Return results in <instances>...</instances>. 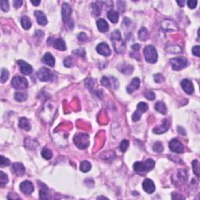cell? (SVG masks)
<instances>
[{
    "label": "cell",
    "instance_id": "1",
    "mask_svg": "<svg viewBox=\"0 0 200 200\" xmlns=\"http://www.w3.org/2000/svg\"><path fill=\"white\" fill-rule=\"evenodd\" d=\"M111 40L113 42V45H114L116 53H122L126 47V45H125L124 41L121 38V34L120 31L115 30L111 34Z\"/></svg>",
    "mask_w": 200,
    "mask_h": 200
},
{
    "label": "cell",
    "instance_id": "2",
    "mask_svg": "<svg viewBox=\"0 0 200 200\" xmlns=\"http://www.w3.org/2000/svg\"><path fill=\"white\" fill-rule=\"evenodd\" d=\"M144 56H145V60L148 63H155L158 60V54H157V51L155 49V48L152 45H147L145 46L144 50Z\"/></svg>",
    "mask_w": 200,
    "mask_h": 200
},
{
    "label": "cell",
    "instance_id": "3",
    "mask_svg": "<svg viewBox=\"0 0 200 200\" xmlns=\"http://www.w3.org/2000/svg\"><path fill=\"white\" fill-rule=\"evenodd\" d=\"M89 136L88 134L81 133L75 135L74 138V142L75 145L81 149H84L89 145V141H88Z\"/></svg>",
    "mask_w": 200,
    "mask_h": 200
},
{
    "label": "cell",
    "instance_id": "4",
    "mask_svg": "<svg viewBox=\"0 0 200 200\" xmlns=\"http://www.w3.org/2000/svg\"><path fill=\"white\" fill-rule=\"evenodd\" d=\"M172 69L174 71H181L182 69L185 68L188 65V61L184 57H175L171 59L170 60Z\"/></svg>",
    "mask_w": 200,
    "mask_h": 200
},
{
    "label": "cell",
    "instance_id": "5",
    "mask_svg": "<svg viewBox=\"0 0 200 200\" xmlns=\"http://www.w3.org/2000/svg\"><path fill=\"white\" fill-rule=\"evenodd\" d=\"M11 83H12L13 87L16 89H24L28 87V82L24 77H13Z\"/></svg>",
    "mask_w": 200,
    "mask_h": 200
},
{
    "label": "cell",
    "instance_id": "6",
    "mask_svg": "<svg viewBox=\"0 0 200 200\" xmlns=\"http://www.w3.org/2000/svg\"><path fill=\"white\" fill-rule=\"evenodd\" d=\"M37 77L41 82H49L52 79L53 74L49 69L42 67L37 72Z\"/></svg>",
    "mask_w": 200,
    "mask_h": 200
},
{
    "label": "cell",
    "instance_id": "7",
    "mask_svg": "<svg viewBox=\"0 0 200 200\" xmlns=\"http://www.w3.org/2000/svg\"><path fill=\"white\" fill-rule=\"evenodd\" d=\"M169 147H170V149L174 153H179V154L184 153V145H182V142L177 138L171 140L169 143Z\"/></svg>",
    "mask_w": 200,
    "mask_h": 200
},
{
    "label": "cell",
    "instance_id": "8",
    "mask_svg": "<svg viewBox=\"0 0 200 200\" xmlns=\"http://www.w3.org/2000/svg\"><path fill=\"white\" fill-rule=\"evenodd\" d=\"M20 189L26 195H30L34 192V185L30 181H24L20 184Z\"/></svg>",
    "mask_w": 200,
    "mask_h": 200
},
{
    "label": "cell",
    "instance_id": "9",
    "mask_svg": "<svg viewBox=\"0 0 200 200\" xmlns=\"http://www.w3.org/2000/svg\"><path fill=\"white\" fill-rule=\"evenodd\" d=\"M17 63H18L19 66H20L21 72L22 74H24V75H30L32 74L33 69H32V66L30 65L29 63H27L25 61L22 60H20L17 61Z\"/></svg>",
    "mask_w": 200,
    "mask_h": 200
},
{
    "label": "cell",
    "instance_id": "10",
    "mask_svg": "<svg viewBox=\"0 0 200 200\" xmlns=\"http://www.w3.org/2000/svg\"><path fill=\"white\" fill-rule=\"evenodd\" d=\"M72 9L68 3H63L62 5V19L64 22H67L71 19Z\"/></svg>",
    "mask_w": 200,
    "mask_h": 200
},
{
    "label": "cell",
    "instance_id": "11",
    "mask_svg": "<svg viewBox=\"0 0 200 200\" xmlns=\"http://www.w3.org/2000/svg\"><path fill=\"white\" fill-rule=\"evenodd\" d=\"M96 51L99 54L104 56H109L111 54L110 48L105 42H102L99 44L96 47Z\"/></svg>",
    "mask_w": 200,
    "mask_h": 200
},
{
    "label": "cell",
    "instance_id": "12",
    "mask_svg": "<svg viewBox=\"0 0 200 200\" xmlns=\"http://www.w3.org/2000/svg\"><path fill=\"white\" fill-rule=\"evenodd\" d=\"M142 188H143V190L149 194H152L155 192V190L154 182L150 179H145L144 182H142Z\"/></svg>",
    "mask_w": 200,
    "mask_h": 200
},
{
    "label": "cell",
    "instance_id": "13",
    "mask_svg": "<svg viewBox=\"0 0 200 200\" xmlns=\"http://www.w3.org/2000/svg\"><path fill=\"white\" fill-rule=\"evenodd\" d=\"M11 171L17 176H23L25 173V167L21 163H14L12 165Z\"/></svg>",
    "mask_w": 200,
    "mask_h": 200
},
{
    "label": "cell",
    "instance_id": "14",
    "mask_svg": "<svg viewBox=\"0 0 200 200\" xmlns=\"http://www.w3.org/2000/svg\"><path fill=\"white\" fill-rule=\"evenodd\" d=\"M169 128H170V122H169L168 120L165 119L163 122V124L159 125L158 127H155L153 129V133L157 134H163V133L167 132Z\"/></svg>",
    "mask_w": 200,
    "mask_h": 200
},
{
    "label": "cell",
    "instance_id": "15",
    "mask_svg": "<svg viewBox=\"0 0 200 200\" xmlns=\"http://www.w3.org/2000/svg\"><path fill=\"white\" fill-rule=\"evenodd\" d=\"M181 85H182V89L184 90V92L188 95H192V93L194 92V86H193V84L190 80H182V82H181Z\"/></svg>",
    "mask_w": 200,
    "mask_h": 200
},
{
    "label": "cell",
    "instance_id": "16",
    "mask_svg": "<svg viewBox=\"0 0 200 200\" xmlns=\"http://www.w3.org/2000/svg\"><path fill=\"white\" fill-rule=\"evenodd\" d=\"M51 43L55 49H58L60 51H65L66 49V43L64 42V40L61 38H58L56 39L53 40Z\"/></svg>",
    "mask_w": 200,
    "mask_h": 200
},
{
    "label": "cell",
    "instance_id": "17",
    "mask_svg": "<svg viewBox=\"0 0 200 200\" xmlns=\"http://www.w3.org/2000/svg\"><path fill=\"white\" fill-rule=\"evenodd\" d=\"M139 86H140L139 78H138V77H134V78L132 79L131 83L127 85V92L131 94V93H132V92H134V91H136L137 89H138Z\"/></svg>",
    "mask_w": 200,
    "mask_h": 200
},
{
    "label": "cell",
    "instance_id": "18",
    "mask_svg": "<svg viewBox=\"0 0 200 200\" xmlns=\"http://www.w3.org/2000/svg\"><path fill=\"white\" fill-rule=\"evenodd\" d=\"M34 16L36 17V20H37L38 24L39 25H42V26H45L48 23L47 18L44 13H42V11L36 10L34 11Z\"/></svg>",
    "mask_w": 200,
    "mask_h": 200
},
{
    "label": "cell",
    "instance_id": "19",
    "mask_svg": "<svg viewBox=\"0 0 200 200\" xmlns=\"http://www.w3.org/2000/svg\"><path fill=\"white\" fill-rule=\"evenodd\" d=\"M42 61L45 64H47L48 66H51V67H53V66H55V59H54L53 55L50 53H45L44 56H43V58H42Z\"/></svg>",
    "mask_w": 200,
    "mask_h": 200
},
{
    "label": "cell",
    "instance_id": "20",
    "mask_svg": "<svg viewBox=\"0 0 200 200\" xmlns=\"http://www.w3.org/2000/svg\"><path fill=\"white\" fill-rule=\"evenodd\" d=\"M97 27L100 32L105 33L109 30L108 23L104 19H99L97 21Z\"/></svg>",
    "mask_w": 200,
    "mask_h": 200
},
{
    "label": "cell",
    "instance_id": "21",
    "mask_svg": "<svg viewBox=\"0 0 200 200\" xmlns=\"http://www.w3.org/2000/svg\"><path fill=\"white\" fill-rule=\"evenodd\" d=\"M155 110L163 115H166V113H167V108H166L165 103L163 102H160V101H159L155 104Z\"/></svg>",
    "mask_w": 200,
    "mask_h": 200
},
{
    "label": "cell",
    "instance_id": "22",
    "mask_svg": "<svg viewBox=\"0 0 200 200\" xmlns=\"http://www.w3.org/2000/svg\"><path fill=\"white\" fill-rule=\"evenodd\" d=\"M107 17L112 23L116 24L119 21V13L113 10H110L107 13Z\"/></svg>",
    "mask_w": 200,
    "mask_h": 200
},
{
    "label": "cell",
    "instance_id": "23",
    "mask_svg": "<svg viewBox=\"0 0 200 200\" xmlns=\"http://www.w3.org/2000/svg\"><path fill=\"white\" fill-rule=\"evenodd\" d=\"M21 24L24 30H29L32 27V21L27 16H24L21 17Z\"/></svg>",
    "mask_w": 200,
    "mask_h": 200
},
{
    "label": "cell",
    "instance_id": "24",
    "mask_svg": "<svg viewBox=\"0 0 200 200\" xmlns=\"http://www.w3.org/2000/svg\"><path fill=\"white\" fill-rule=\"evenodd\" d=\"M133 168H134V171L136 172H138V173H145V172H147V170H146V167H145V162H135L134 163V166H133Z\"/></svg>",
    "mask_w": 200,
    "mask_h": 200
},
{
    "label": "cell",
    "instance_id": "25",
    "mask_svg": "<svg viewBox=\"0 0 200 200\" xmlns=\"http://www.w3.org/2000/svg\"><path fill=\"white\" fill-rule=\"evenodd\" d=\"M19 127L21 129L25 131H30L31 130V125H30L29 121L25 117H21L19 121Z\"/></svg>",
    "mask_w": 200,
    "mask_h": 200
},
{
    "label": "cell",
    "instance_id": "26",
    "mask_svg": "<svg viewBox=\"0 0 200 200\" xmlns=\"http://www.w3.org/2000/svg\"><path fill=\"white\" fill-rule=\"evenodd\" d=\"M91 168H92V164H91L90 162H88V161L84 160L81 163L80 170H81L82 172H84V173L88 172V171L91 170Z\"/></svg>",
    "mask_w": 200,
    "mask_h": 200
},
{
    "label": "cell",
    "instance_id": "27",
    "mask_svg": "<svg viewBox=\"0 0 200 200\" xmlns=\"http://www.w3.org/2000/svg\"><path fill=\"white\" fill-rule=\"evenodd\" d=\"M138 37L141 41H145L149 37V32L145 27H142L138 32Z\"/></svg>",
    "mask_w": 200,
    "mask_h": 200
},
{
    "label": "cell",
    "instance_id": "28",
    "mask_svg": "<svg viewBox=\"0 0 200 200\" xmlns=\"http://www.w3.org/2000/svg\"><path fill=\"white\" fill-rule=\"evenodd\" d=\"M42 155L43 158L45 159V160H50V159H52L53 154V152H52L51 150L47 149V148H44L42 151Z\"/></svg>",
    "mask_w": 200,
    "mask_h": 200
},
{
    "label": "cell",
    "instance_id": "29",
    "mask_svg": "<svg viewBox=\"0 0 200 200\" xmlns=\"http://www.w3.org/2000/svg\"><path fill=\"white\" fill-rule=\"evenodd\" d=\"M14 99L17 102H24L27 99V95L23 92H16L14 95Z\"/></svg>",
    "mask_w": 200,
    "mask_h": 200
},
{
    "label": "cell",
    "instance_id": "30",
    "mask_svg": "<svg viewBox=\"0 0 200 200\" xmlns=\"http://www.w3.org/2000/svg\"><path fill=\"white\" fill-rule=\"evenodd\" d=\"M9 76H10V72L6 69H2V71H1V82L5 83L8 80Z\"/></svg>",
    "mask_w": 200,
    "mask_h": 200
},
{
    "label": "cell",
    "instance_id": "31",
    "mask_svg": "<svg viewBox=\"0 0 200 200\" xmlns=\"http://www.w3.org/2000/svg\"><path fill=\"white\" fill-rule=\"evenodd\" d=\"M8 176H7L3 171H1V172H0V184H1V186H2V187L4 186L5 184H6L8 183Z\"/></svg>",
    "mask_w": 200,
    "mask_h": 200
},
{
    "label": "cell",
    "instance_id": "32",
    "mask_svg": "<svg viewBox=\"0 0 200 200\" xmlns=\"http://www.w3.org/2000/svg\"><path fill=\"white\" fill-rule=\"evenodd\" d=\"M192 167H193L194 174L197 177H199V161H198L197 160H195L192 161Z\"/></svg>",
    "mask_w": 200,
    "mask_h": 200
},
{
    "label": "cell",
    "instance_id": "33",
    "mask_svg": "<svg viewBox=\"0 0 200 200\" xmlns=\"http://www.w3.org/2000/svg\"><path fill=\"white\" fill-rule=\"evenodd\" d=\"M145 167L148 171H150L151 170H153V167L155 166V161L152 160V159H148L147 160L145 161Z\"/></svg>",
    "mask_w": 200,
    "mask_h": 200
},
{
    "label": "cell",
    "instance_id": "34",
    "mask_svg": "<svg viewBox=\"0 0 200 200\" xmlns=\"http://www.w3.org/2000/svg\"><path fill=\"white\" fill-rule=\"evenodd\" d=\"M153 149L155 153H162L163 151V145L160 142H156L153 145Z\"/></svg>",
    "mask_w": 200,
    "mask_h": 200
},
{
    "label": "cell",
    "instance_id": "35",
    "mask_svg": "<svg viewBox=\"0 0 200 200\" xmlns=\"http://www.w3.org/2000/svg\"><path fill=\"white\" fill-rule=\"evenodd\" d=\"M142 116V112L138 110H137L134 111V113H133V115H132V121H134V122L138 121L140 120V119H141Z\"/></svg>",
    "mask_w": 200,
    "mask_h": 200
},
{
    "label": "cell",
    "instance_id": "36",
    "mask_svg": "<svg viewBox=\"0 0 200 200\" xmlns=\"http://www.w3.org/2000/svg\"><path fill=\"white\" fill-rule=\"evenodd\" d=\"M10 164V161L7 158L4 157L3 155L0 156V166L1 167H4V166H7Z\"/></svg>",
    "mask_w": 200,
    "mask_h": 200
},
{
    "label": "cell",
    "instance_id": "37",
    "mask_svg": "<svg viewBox=\"0 0 200 200\" xmlns=\"http://www.w3.org/2000/svg\"><path fill=\"white\" fill-rule=\"evenodd\" d=\"M128 146H129V142L127 140H123L120 144V149L121 150V152L124 153V152H126Z\"/></svg>",
    "mask_w": 200,
    "mask_h": 200
},
{
    "label": "cell",
    "instance_id": "38",
    "mask_svg": "<svg viewBox=\"0 0 200 200\" xmlns=\"http://www.w3.org/2000/svg\"><path fill=\"white\" fill-rule=\"evenodd\" d=\"M0 6H1L2 10L4 11V12H7V11L9 10V8H10V6H9V2L8 1H6V0H2V1L0 2Z\"/></svg>",
    "mask_w": 200,
    "mask_h": 200
},
{
    "label": "cell",
    "instance_id": "39",
    "mask_svg": "<svg viewBox=\"0 0 200 200\" xmlns=\"http://www.w3.org/2000/svg\"><path fill=\"white\" fill-rule=\"evenodd\" d=\"M137 110H138L141 111V112L143 113L144 112H145V111H147L148 105L145 103H143V102L139 103L137 105Z\"/></svg>",
    "mask_w": 200,
    "mask_h": 200
},
{
    "label": "cell",
    "instance_id": "40",
    "mask_svg": "<svg viewBox=\"0 0 200 200\" xmlns=\"http://www.w3.org/2000/svg\"><path fill=\"white\" fill-rule=\"evenodd\" d=\"M73 54L79 57H84L85 56V51L83 49H77L73 51Z\"/></svg>",
    "mask_w": 200,
    "mask_h": 200
},
{
    "label": "cell",
    "instance_id": "41",
    "mask_svg": "<svg viewBox=\"0 0 200 200\" xmlns=\"http://www.w3.org/2000/svg\"><path fill=\"white\" fill-rule=\"evenodd\" d=\"M145 97L147 99L153 101V100H154L155 99V93L153 92H152V91H148V92H146L145 93Z\"/></svg>",
    "mask_w": 200,
    "mask_h": 200
},
{
    "label": "cell",
    "instance_id": "42",
    "mask_svg": "<svg viewBox=\"0 0 200 200\" xmlns=\"http://www.w3.org/2000/svg\"><path fill=\"white\" fill-rule=\"evenodd\" d=\"M154 81H155L156 83H159V84H160V83H162V82H164V77H163V76L161 74H156L154 75Z\"/></svg>",
    "mask_w": 200,
    "mask_h": 200
},
{
    "label": "cell",
    "instance_id": "43",
    "mask_svg": "<svg viewBox=\"0 0 200 200\" xmlns=\"http://www.w3.org/2000/svg\"><path fill=\"white\" fill-rule=\"evenodd\" d=\"M47 188H45V190L44 189H41L40 190V199H49V196L47 194Z\"/></svg>",
    "mask_w": 200,
    "mask_h": 200
},
{
    "label": "cell",
    "instance_id": "44",
    "mask_svg": "<svg viewBox=\"0 0 200 200\" xmlns=\"http://www.w3.org/2000/svg\"><path fill=\"white\" fill-rule=\"evenodd\" d=\"M73 63H74V61H73L72 57H67L64 60V65L66 67H71L73 66Z\"/></svg>",
    "mask_w": 200,
    "mask_h": 200
},
{
    "label": "cell",
    "instance_id": "45",
    "mask_svg": "<svg viewBox=\"0 0 200 200\" xmlns=\"http://www.w3.org/2000/svg\"><path fill=\"white\" fill-rule=\"evenodd\" d=\"M197 3L198 2L196 0H189L187 2V5L190 9H195L197 5Z\"/></svg>",
    "mask_w": 200,
    "mask_h": 200
},
{
    "label": "cell",
    "instance_id": "46",
    "mask_svg": "<svg viewBox=\"0 0 200 200\" xmlns=\"http://www.w3.org/2000/svg\"><path fill=\"white\" fill-rule=\"evenodd\" d=\"M192 53L197 56V57H199L200 55V47L199 45H195L194 47L192 48Z\"/></svg>",
    "mask_w": 200,
    "mask_h": 200
},
{
    "label": "cell",
    "instance_id": "47",
    "mask_svg": "<svg viewBox=\"0 0 200 200\" xmlns=\"http://www.w3.org/2000/svg\"><path fill=\"white\" fill-rule=\"evenodd\" d=\"M92 9H93V14H94L95 16H99L100 14V10H101L99 6H98L96 4H93Z\"/></svg>",
    "mask_w": 200,
    "mask_h": 200
},
{
    "label": "cell",
    "instance_id": "48",
    "mask_svg": "<svg viewBox=\"0 0 200 200\" xmlns=\"http://www.w3.org/2000/svg\"><path fill=\"white\" fill-rule=\"evenodd\" d=\"M101 83L105 87H110V82L109 81V78H107L106 77H103L102 78V81H101Z\"/></svg>",
    "mask_w": 200,
    "mask_h": 200
},
{
    "label": "cell",
    "instance_id": "49",
    "mask_svg": "<svg viewBox=\"0 0 200 200\" xmlns=\"http://www.w3.org/2000/svg\"><path fill=\"white\" fill-rule=\"evenodd\" d=\"M77 38H78V40H79V41L84 42V41H85V40L87 39V35L84 34V33H81V34H78Z\"/></svg>",
    "mask_w": 200,
    "mask_h": 200
},
{
    "label": "cell",
    "instance_id": "50",
    "mask_svg": "<svg viewBox=\"0 0 200 200\" xmlns=\"http://www.w3.org/2000/svg\"><path fill=\"white\" fill-rule=\"evenodd\" d=\"M23 4V2L21 0H15L13 2V5L15 6V8H20L21 6V5Z\"/></svg>",
    "mask_w": 200,
    "mask_h": 200
},
{
    "label": "cell",
    "instance_id": "51",
    "mask_svg": "<svg viewBox=\"0 0 200 200\" xmlns=\"http://www.w3.org/2000/svg\"><path fill=\"white\" fill-rule=\"evenodd\" d=\"M172 199H184V198L183 197L182 195H178L177 193H174H174H172Z\"/></svg>",
    "mask_w": 200,
    "mask_h": 200
},
{
    "label": "cell",
    "instance_id": "52",
    "mask_svg": "<svg viewBox=\"0 0 200 200\" xmlns=\"http://www.w3.org/2000/svg\"><path fill=\"white\" fill-rule=\"evenodd\" d=\"M132 49L134 50V52H137L140 49V45L139 44H134V45H133L132 46Z\"/></svg>",
    "mask_w": 200,
    "mask_h": 200
},
{
    "label": "cell",
    "instance_id": "53",
    "mask_svg": "<svg viewBox=\"0 0 200 200\" xmlns=\"http://www.w3.org/2000/svg\"><path fill=\"white\" fill-rule=\"evenodd\" d=\"M31 3H32V5H34V6H36V5H39L40 3H41V1H31Z\"/></svg>",
    "mask_w": 200,
    "mask_h": 200
},
{
    "label": "cell",
    "instance_id": "54",
    "mask_svg": "<svg viewBox=\"0 0 200 200\" xmlns=\"http://www.w3.org/2000/svg\"><path fill=\"white\" fill-rule=\"evenodd\" d=\"M177 4H178L180 6H182V7H183V6H184V1H182V2H181V1H177Z\"/></svg>",
    "mask_w": 200,
    "mask_h": 200
},
{
    "label": "cell",
    "instance_id": "55",
    "mask_svg": "<svg viewBox=\"0 0 200 200\" xmlns=\"http://www.w3.org/2000/svg\"><path fill=\"white\" fill-rule=\"evenodd\" d=\"M97 199H107V198H106V197H103V196H99V197H98Z\"/></svg>",
    "mask_w": 200,
    "mask_h": 200
}]
</instances>
